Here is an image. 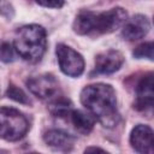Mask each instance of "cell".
Instances as JSON below:
<instances>
[{
  "label": "cell",
  "instance_id": "5",
  "mask_svg": "<svg viewBox=\"0 0 154 154\" xmlns=\"http://www.w3.org/2000/svg\"><path fill=\"white\" fill-rule=\"evenodd\" d=\"M58 64L63 73L70 77H78L84 71V59L73 48L59 43L55 48Z\"/></svg>",
  "mask_w": 154,
  "mask_h": 154
},
{
  "label": "cell",
  "instance_id": "1",
  "mask_svg": "<svg viewBox=\"0 0 154 154\" xmlns=\"http://www.w3.org/2000/svg\"><path fill=\"white\" fill-rule=\"evenodd\" d=\"M81 102L105 128H114L120 120L116 91L109 84L95 83L87 85L81 91Z\"/></svg>",
  "mask_w": 154,
  "mask_h": 154
},
{
  "label": "cell",
  "instance_id": "3",
  "mask_svg": "<svg viewBox=\"0 0 154 154\" xmlns=\"http://www.w3.org/2000/svg\"><path fill=\"white\" fill-rule=\"evenodd\" d=\"M13 47L25 61L32 64L40 61L47 48L45 28L38 24H28L19 28L16 32Z\"/></svg>",
  "mask_w": 154,
  "mask_h": 154
},
{
  "label": "cell",
  "instance_id": "7",
  "mask_svg": "<svg viewBox=\"0 0 154 154\" xmlns=\"http://www.w3.org/2000/svg\"><path fill=\"white\" fill-rule=\"evenodd\" d=\"M29 90L40 99H49L58 93L59 84L55 77L51 73L34 76L26 81Z\"/></svg>",
  "mask_w": 154,
  "mask_h": 154
},
{
  "label": "cell",
  "instance_id": "8",
  "mask_svg": "<svg viewBox=\"0 0 154 154\" xmlns=\"http://www.w3.org/2000/svg\"><path fill=\"white\" fill-rule=\"evenodd\" d=\"M136 108H154V72H149L140 79L136 87Z\"/></svg>",
  "mask_w": 154,
  "mask_h": 154
},
{
  "label": "cell",
  "instance_id": "4",
  "mask_svg": "<svg viewBox=\"0 0 154 154\" xmlns=\"http://www.w3.org/2000/svg\"><path fill=\"white\" fill-rule=\"evenodd\" d=\"M1 137L6 141H18L23 138L30 129L28 118L16 108L1 107Z\"/></svg>",
  "mask_w": 154,
  "mask_h": 154
},
{
  "label": "cell",
  "instance_id": "15",
  "mask_svg": "<svg viewBox=\"0 0 154 154\" xmlns=\"http://www.w3.org/2000/svg\"><path fill=\"white\" fill-rule=\"evenodd\" d=\"M134 57L137 59H149L154 60V42H146L140 45L134 51Z\"/></svg>",
  "mask_w": 154,
  "mask_h": 154
},
{
  "label": "cell",
  "instance_id": "9",
  "mask_svg": "<svg viewBox=\"0 0 154 154\" xmlns=\"http://www.w3.org/2000/svg\"><path fill=\"white\" fill-rule=\"evenodd\" d=\"M124 64V55L116 49H108L96 55L95 71L102 75H109L118 71Z\"/></svg>",
  "mask_w": 154,
  "mask_h": 154
},
{
  "label": "cell",
  "instance_id": "10",
  "mask_svg": "<svg viewBox=\"0 0 154 154\" xmlns=\"http://www.w3.org/2000/svg\"><path fill=\"white\" fill-rule=\"evenodd\" d=\"M149 22L143 14H135L123 26L122 36L128 41H136L144 37L149 31Z\"/></svg>",
  "mask_w": 154,
  "mask_h": 154
},
{
  "label": "cell",
  "instance_id": "17",
  "mask_svg": "<svg viewBox=\"0 0 154 154\" xmlns=\"http://www.w3.org/2000/svg\"><path fill=\"white\" fill-rule=\"evenodd\" d=\"M37 5L40 6H45V7H52V8H59L61 7L65 2L60 1V0H48V1H36Z\"/></svg>",
  "mask_w": 154,
  "mask_h": 154
},
{
  "label": "cell",
  "instance_id": "18",
  "mask_svg": "<svg viewBox=\"0 0 154 154\" xmlns=\"http://www.w3.org/2000/svg\"><path fill=\"white\" fill-rule=\"evenodd\" d=\"M83 154H109L108 152H106L105 149L100 148V147H95V146H91V147H88L85 148L84 153Z\"/></svg>",
  "mask_w": 154,
  "mask_h": 154
},
{
  "label": "cell",
  "instance_id": "12",
  "mask_svg": "<svg viewBox=\"0 0 154 154\" xmlns=\"http://www.w3.org/2000/svg\"><path fill=\"white\" fill-rule=\"evenodd\" d=\"M70 118H71L72 125L79 134L88 135L89 132H91L95 124V118L93 116L87 114L78 109H72L70 113Z\"/></svg>",
  "mask_w": 154,
  "mask_h": 154
},
{
  "label": "cell",
  "instance_id": "6",
  "mask_svg": "<svg viewBox=\"0 0 154 154\" xmlns=\"http://www.w3.org/2000/svg\"><path fill=\"white\" fill-rule=\"evenodd\" d=\"M130 143L138 154H154V130L144 124L136 125L131 130Z\"/></svg>",
  "mask_w": 154,
  "mask_h": 154
},
{
  "label": "cell",
  "instance_id": "11",
  "mask_svg": "<svg viewBox=\"0 0 154 154\" xmlns=\"http://www.w3.org/2000/svg\"><path fill=\"white\" fill-rule=\"evenodd\" d=\"M43 141L51 148L58 152H63V153L71 152L75 144L73 136H71L70 134L63 130H58V129H52V130L46 131L43 135Z\"/></svg>",
  "mask_w": 154,
  "mask_h": 154
},
{
  "label": "cell",
  "instance_id": "2",
  "mask_svg": "<svg viewBox=\"0 0 154 154\" xmlns=\"http://www.w3.org/2000/svg\"><path fill=\"white\" fill-rule=\"evenodd\" d=\"M128 20V13L122 7H113L108 11L95 13L81 11L73 22V31L78 35L109 34L119 29Z\"/></svg>",
  "mask_w": 154,
  "mask_h": 154
},
{
  "label": "cell",
  "instance_id": "19",
  "mask_svg": "<svg viewBox=\"0 0 154 154\" xmlns=\"http://www.w3.org/2000/svg\"><path fill=\"white\" fill-rule=\"evenodd\" d=\"M28 154H40V153H34V152H32V153H28Z\"/></svg>",
  "mask_w": 154,
  "mask_h": 154
},
{
  "label": "cell",
  "instance_id": "16",
  "mask_svg": "<svg viewBox=\"0 0 154 154\" xmlns=\"http://www.w3.org/2000/svg\"><path fill=\"white\" fill-rule=\"evenodd\" d=\"M1 60L4 63H10L13 60V48L8 42H2L1 45Z\"/></svg>",
  "mask_w": 154,
  "mask_h": 154
},
{
  "label": "cell",
  "instance_id": "14",
  "mask_svg": "<svg viewBox=\"0 0 154 154\" xmlns=\"http://www.w3.org/2000/svg\"><path fill=\"white\" fill-rule=\"evenodd\" d=\"M6 95L10 99H12V100H14V101H17L19 103H23V105H30L31 103V101L26 96V94L20 88H18L17 85H14L12 83L8 85V88L6 90Z\"/></svg>",
  "mask_w": 154,
  "mask_h": 154
},
{
  "label": "cell",
  "instance_id": "13",
  "mask_svg": "<svg viewBox=\"0 0 154 154\" xmlns=\"http://www.w3.org/2000/svg\"><path fill=\"white\" fill-rule=\"evenodd\" d=\"M71 101L65 97H58L49 105V112L55 117H65L71 113Z\"/></svg>",
  "mask_w": 154,
  "mask_h": 154
}]
</instances>
